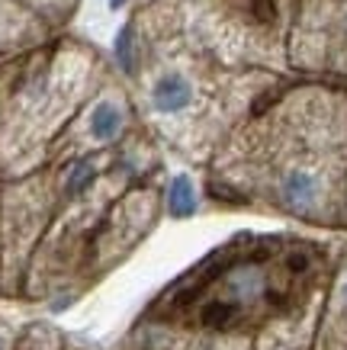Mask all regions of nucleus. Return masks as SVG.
<instances>
[{"mask_svg": "<svg viewBox=\"0 0 347 350\" xmlns=\"http://www.w3.org/2000/svg\"><path fill=\"white\" fill-rule=\"evenodd\" d=\"M148 100H151V109L161 116H180L196 103V84L183 71H164L155 77Z\"/></svg>", "mask_w": 347, "mask_h": 350, "instance_id": "1", "label": "nucleus"}, {"mask_svg": "<svg viewBox=\"0 0 347 350\" xmlns=\"http://www.w3.org/2000/svg\"><path fill=\"white\" fill-rule=\"evenodd\" d=\"M123 126H126V113L116 100H97L90 116H87V132H90L97 145H106V142L119 138Z\"/></svg>", "mask_w": 347, "mask_h": 350, "instance_id": "2", "label": "nucleus"}, {"mask_svg": "<svg viewBox=\"0 0 347 350\" xmlns=\"http://www.w3.org/2000/svg\"><path fill=\"white\" fill-rule=\"evenodd\" d=\"M225 286H229V293H231V302L244 306V302L257 299L264 289H267V276H264V270L257 264H238L229 270Z\"/></svg>", "mask_w": 347, "mask_h": 350, "instance_id": "3", "label": "nucleus"}, {"mask_svg": "<svg viewBox=\"0 0 347 350\" xmlns=\"http://www.w3.org/2000/svg\"><path fill=\"white\" fill-rule=\"evenodd\" d=\"M196 209H200V196H196L193 180H190L187 174L170 177V183H168V213H170V219H190V215H196Z\"/></svg>", "mask_w": 347, "mask_h": 350, "instance_id": "4", "label": "nucleus"}, {"mask_svg": "<svg viewBox=\"0 0 347 350\" xmlns=\"http://www.w3.org/2000/svg\"><path fill=\"white\" fill-rule=\"evenodd\" d=\"M113 55L119 68L126 71V75H136L138 71V49H136V26L126 23L123 29L116 32V42H113Z\"/></svg>", "mask_w": 347, "mask_h": 350, "instance_id": "5", "label": "nucleus"}, {"mask_svg": "<svg viewBox=\"0 0 347 350\" xmlns=\"http://www.w3.org/2000/svg\"><path fill=\"white\" fill-rule=\"evenodd\" d=\"M94 180H97L94 164H90V161H77V164H71L68 177H64V193H68V196H81V193L90 190Z\"/></svg>", "mask_w": 347, "mask_h": 350, "instance_id": "6", "label": "nucleus"}, {"mask_svg": "<svg viewBox=\"0 0 347 350\" xmlns=\"http://www.w3.org/2000/svg\"><path fill=\"white\" fill-rule=\"evenodd\" d=\"M238 312H242V306H238V302H231V299H216V302H209V306L203 308V321H206V325L222 328V325L235 321V315H238Z\"/></svg>", "mask_w": 347, "mask_h": 350, "instance_id": "7", "label": "nucleus"}, {"mask_svg": "<svg viewBox=\"0 0 347 350\" xmlns=\"http://www.w3.org/2000/svg\"><path fill=\"white\" fill-rule=\"evenodd\" d=\"M123 3H126V0H110V10H119Z\"/></svg>", "mask_w": 347, "mask_h": 350, "instance_id": "8", "label": "nucleus"}]
</instances>
